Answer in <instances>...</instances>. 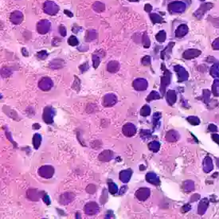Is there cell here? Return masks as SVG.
Listing matches in <instances>:
<instances>
[{
    "label": "cell",
    "mask_w": 219,
    "mask_h": 219,
    "mask_svg": "<svg viewBox=\"0 0 219 219\" xmlns=\"http://www.w3.org/2000/svg\"><path fill=\"white\" fill-rule=\"evenodd\" d=\"M159 96L157 92H152L150 94V96L147 98V100H151L152 99H159Z\"/></svg>",
    "instance_id": "cell-37"
},
{
    "label": "cell",
    "mask_w": 219,
    "mask_h": 219,
    "mask_svg": "<svg viewBox=\"0 0 219 219\" xmlns=\"http://www.w3.org/2000/svg\"><path fill=\"white\" fill-rule=\"evenodd\" d=\"M84 210H85V214H88V215H95L99 212V207H98V204L96 203L91 202V203H89L85 205Z\"/></svg>",
    "instance_id": "cell-6"
},
{
    "label": "cell",
    "mask_w": 219,
    "mask_h": 219,
    "mask_svg": "<svg viewBox=\"0 0 219 219\" xmlns=\"http://www.w3.org/2000/svg\"><path fill=\"white\" fill-rule=\"evenodd\" d=\"M119 69V64L116 61H111L107 65V70L109 72H116Z\"/></svg>",
    "instance_id": "cell-16"
},
{
    "label": "cell",
    "mask_w": 219,
    "mask_h": 219,
    "mask_svg": "<svg viewBox=\"0 0 219 219\" xmlns=\"http://www.w3.org/2000/svg\"><path fill=\"white\" fill-rule=\"evenodd\" d=\"M42 199H43L44 203H45V204H47V205L50 204V200H49V196H48V195L45 194V195H44L43 197H42Z\"/></svg>",
    "instance_id": "cell-40"
},
{
    "label": "cell",
    "mask_w": 219,
    "mask_h": 219,
    "mask_svg": "<svg viewBox=\"0 0 219 219\" xmlns=\"http://www.w3.org/2000/svg\"><path fill=\"white\" fill-rule=\"evenodd\" d=\"M79 68H80V69L82 70V72H84L89 69V65H88L87 62H86V63H84V64H82V65H80Z\"/></svg>",
    "instance_id": "cell-38"
},
{
    "label": "cell",
    "mask_w": 219,
    "mask_h": 219,
    "mask_svg": "<svg viewBox=\"0 0 219 219\" xmlns=\"http://www.w3.org/2000/svg\"><path fill=\"white\" fill-rule=\"evenodd\" d=\"M109 192H110L112 194H115L117 193L118 191V187H117V185L116 184V183H112V182H111V183H109Z\"/></svg>",
    "instance_id": "cell-25"
},
{
    "label": "cell",
    "mask_w": 219,
    "mask_h": 219,
    "mask_svg": "<svg viewBox=\"0 0 219 219\" xmlns=\"http://www.w3.org/2000/svg\"><path fill=\"white\" fill-rule=\"evenodd\" d=\"M41 142H42V136H41V135L38 134V133L35 134V136L33 137V145H34L35 149H38L40 144H41Z\"/></svg>",
    "instance_id": "cell-21"
},
{
    "label": "cell",
    "mask_w": 219,
    "mask_h": 219,
    "mask_svg": "<svg viewBox=\"0 0 219 219\" xmlns=\"http://www.w3.org/2000/svg\"><path fill=\"white\" fill-rule=\"evenodd\" d=\"M82 28L81 27H79V26H73V27L72 28V32H74V33H78L79 32V30H81Z\"/></svg>",
    "instance_id": "cell-41"
},
{
    "label": "cell",
    "mask_w": 219,
    "mask_h": 219,
    "mask_svg": "<svg viewBox=\"0 0 219 219\" xmlns=\"http://www.w3.org/2000/svg\"><path fill=\"white\" fill-rule=\"evenodd\" d=\"M151 18L152 22H154V23H158V22H162L161 17L159 16V15H156V14H151Z\"/></svg>",
    "instance_id": "cell-32"
},
{
    "label": "cell",
    "mask_w": 219,
    "mask_h": 219,
    "mask_svg": "<svg viewBox=\"0 0 219 219\" xmlns=\"http://www.w3.org/2000/svg\"><path fill=\"white\" fill-rule=\"evenodd\" d=\"M37 57H38L39 59L44 60L48 57V53L45 50H41L37 53Z\"/></svg>",
    "instance_id": "cell-31"
},
{
    "label": "cell",
    "mask_w": 219,
    "mask_h": 219,
    "mask_svg": "<svg viewBox=\"0 0 219 219\" xmlns=\"http://www.w3.org/2000/svg\"><path fill=\"white\" fill-rule=\"evenodd\" d=\"M142 63L144 64V65H148L150 64V57L146 56L143 58V59L142 60Z\"/></svg>",
    "instance_id": "cell-39"
},
{
    "label": "cell",
    "mask_w": 219,
    "mask_h": 219,
    "mask_svg": "<svg viewBox=\"0 0 219 219\" xmlns=\"http://www.w3.org/2000/svg\"><path fill=\"white\" fill-rule=\"evenodd\" d=\"M183 4L182 2H175L169 5V9H170V11H173V12H180V11H183Z\"/></svg>",
    "instance_id": "cell-18"
},
{
    "label": "cell",
    "mask_w": 219,
    "mask_h": 219,
    "mask_svg": "<svg viewBox=\"0 0 219 219\" xmlns=\"http://www.w3.org/2000/svg\"><path fill=\"white\" fill-rule=\"evenodd\" d=\"M58 30H59L60 35H62V37L66 36V28L64 26H60L59 27H58Z\"/></svg>",
    "instance_id": "cell-36"
},
{
    "label": "cell",
    "mask_w": 219,
    "mask_h": 219,
    "mask_svg": "<svg viewBox=\"0 0 219 219\" xmlns=\"http://www.w3.org/2000/svg\"><path fill=\"white\" fill-rule=\"evenodd\" d=\"M96 186L93 184L89 185V186L86 187V191H87L88 193H89V194H94L95 192H96Z\"/></svg>",
    "instance_id": "cell-34"
},
{
    "label": "cell",
    "mask_w": 219,
    "mask_h": 219,
    "mask_svg": "<svg viewBox=\"0 0 219 219\" xmlns=\"http://www.w3.org/2000/svg\"><path fill=\"white\" fill-rule=\"evenodd\" d=\"M169 81H170V72L166 71L165 72V75L164 77L162 79V87H161V90L163 89V91H164L165 87L166 85H168L169 84Z\"/></svg>",
    "instance_id": "cell-22"
},
{
    "label": "cell",
    "mask_w": 219,
    "mask_h": 219,
    "mask_svg": "<svg viewBox=\"0 0 219 219\" xmlns=\"http://www.w3.org/2000/svg\"><path fill=\"white\" fill-rule=\"evenodd\" d=\"M156 38H157V40L159 42H164L165 39H166V33H165V31H160V32L156 35Z\"/></svg>",
    "instance_id": "cell-29"
},
{
    "label": "cell",
    "mask_w": 219,
    "mask_h": 219,
    "mask_svg": "<svg viewBox=\"0 0 219 219\" xmlns=\"http://www.w3.org/2000/svg\"><path fill=\"white\" fill-rule=\"evenodd\" d=\"M53 85H54V82L49 77H42L38 82V87L39 89H42V91H49L52 89Z\"/></svg>",
    "instance_id": "cell-4"
},
{
    "label": "cell",
    "mask_w": 219,
    "mask_h": 219,
    "mask_svg": "<svg viewBox=\"0 0 219 219\" xmlns=\"http://www.w3.org/2000/svg\"><path fill=\"white\" fill-rule=\"evenodd\" d=\"M54 114L55 112L53 108L49 107V106L45 107L43 112V120L45 123H48V124L52 123L53 121H54Z\"/></svg>",
    "instance_id": "cell-5"
},
{
    "label": "cell",
    "mask_w": 219,
    "mask_h": 219,
    "mask_svg": "<svg viewBox=\"0 0 219 219\" xmlns=\"http://www.w3.org/2000/svg\"><path fill=\"white\" fill-rule=\"evenodd\" d=\"M113 157V152L110 150H105L102 151L98 156V159L101 162H109Z\"/></svg>",
    "instance_id": "cell-11"
},
{
    "label": "cell",
    "mask_w": 219,
    "mask_h": 219,
    "mask_svg": "<svg viewBox=\"0 0 219 219\" xmlns=\"http://www.w3.org/2000/svg\"><path fill=\"white\" fill-rule=\"evenodd\" d=\"M149 194H150V192H149L148 189H139L137 191V193H136V197L139 200H145L149 196Z\"/></svg>",
    "instance_id": "cell-17"
},
{
    "label": "cell",
    "mask_w": 219,
    "mask_h": 219,
    "mask_svg": "<svg viewBox=\"0 0 219 219\" xmlns=\"http://www.w3.org/2000/svg\"><path fill=\"white\" fill-rule=\"evenodd\" d=\"M145 10H146V11H147V12L151 11V6L149 5V4H147V5L145 6Z\"/></svg>",
    "instance_id": "cell-44"
},
{
    "label": "cell",
    "mask_w": 219,
    "mask_h": 219,
    "mask_svg": "<svg viewBox=\"0 0 219 219\" xmlns=\"http://www.w3.org/2000/svg\"><path fill=\"white\" fill-rule=\"evenodd\" d=\"M97 32L94 30H90L87 31L86 36H85V41L86 42H92L97 38Z\"/></svg>",
    "instance_id": "cell-19"
},
{
    "label": "cell",
    "mask_w": 219,
    "mask_h": 219,
    "mask_svg": "<svg viewBox=\"0 0 219 219\" xmlns=\"http://www.w3.org/2000/svg\"><path fill=\"white\" fill-rule=\"evenodd\" d=\"M92 65L95 69L99 66L100 63V58L98 54H93L92 56Z\"/></svg>",
    "instance_id": "cell-24"
},
{
    "label": "cell",
    "mask_w": 219,
    "mask_h": 219,
    "mask_svg": "<svg viewBox=\"0 0 219 219\" xmlns=\"http://www.w3.org/2000/svg\"><path fill=\"white\" fill-rule=\"evenodd\" d=\"M64 12H65V15H67L69 17V18H71V17H72V13H71L70 11H68V10H65V11H64Z\"/></svg>",
    "instance_id": "cell-43"
},
{
    "label": "cell",
    "mask_w": 219,
    "mask_h": 219,
    "mask_svg": "<svg viewBox=\"0 0 219 219\" xmlns=\"http://www.w3.org/2000/svg\"><path fill=\"white\" fill-rule=\"evenodd\" d=\"M150 108L148 107V106H147V105H145L144 107L142 108L141 109V115L142 116H147V115L150 114Z\"/></svg>",
    "instance_id": "cell-35"
},
{
    "label": "cell",
    "mask_w": 219,
    "mask_h": 219,
    "mask_svg": "<svg viewBox=\"0 0 219 219\" xmlns=\"http://www.w3.org/2000/svg\"><path fill=\"white\" fill-rule=\"evenodd\" d=\"M39 128L40 125L38 123H35V124L33 125V128L34 129H39Z\"/></svg>",
    "instance_id": "cell-45"
},
{
    "label": "cell",
    "mask_w": 219,
    "mask_h": 219,
    "mask_svg": "<svg viewBox=\"0 0 219 219\" xmlns=\"http://www.w3.org/2000/svg\"><path fill=\"white\" fill-rule=\"evenodd\" d=\"M43 11L49 15H55L59 11V7L53 1H45L43 4Z\"/></svg>",
    "instance_id": "cell-1"
},
{
    "label": "cell",
    "mask_w": 219,
    "mask_h": 219,
    "mask_svg": "<svg viewBox=\"0 0 219 219\" xmlns=\"http://www.w3.org/2000/svg\"><path fill=\"white\" fill-rule=\"evenodd\" d=\"M11 73H12V70L10 69H7V68H3V69H2V70H1V76H2V77H7Z\"/></svg>",
    "instance_id": "cell-28"
},
{
    "label": "cell",
    "mask_w": 219,
    "mask_h": 219,
    "mask_svg": "<svg viewBox=\"0 0 219 219\" xmlns=\"http://www.w3.org/2000/svg\"><path fill=\"white\" fill-rule=\"evenodd\" d=\"M130 1H132V2H136V1H138V0H130Z\"/></svg>",
    "instance_id": "cell-46"
},
{
    "label": "cell",
    "mask_w": 219,
    "mask_h": 219,
    "mask_svg": "<svg viewBox=\"0 0 219 219\" xmlns=\"http://www.w3.org/2000/svg\"><path fill=\"white\" fill-rule=\"evenodd\" d=\"M22 54H23L24 57H28V55H29V53H28V51L26 50V48H22Z\"/></svg>",
    "instance_id": "cell-42"
},
{
    "label": "cell",
    "mask_w": 219,
    "mask_h": 219,
    "mask_svg": "<svg viewBox=\"0 0 219 219\" xmlns=\"http://www.w3.org/2000/svg\"><path fill=\"white\" fill-rule=\"evenodd\" d=\"M3 109H6V110H7V112H5L6 114H7L8 116H10V117H11L12 119H18V114H17V112H15L14 110H12V109H6L5 107L3 108Z\"/></svg>",
    "instance_id": "cell-26"
},
{
    "label": "cell",
    "mask_w": 219,
    "mask_h": 219,
    "mask_svg": "<svg viewBox=\"0 0 219 219\" xmlns=\"http://www.w3.org/2000/svg\"><path fill=\"white\" fill-rule=\"evenodd\" d=\"M68 44L69 45H72V46H76L79 44V41H78L76 36H70L68 39Z\"/></svg>",
    "instance_id": "cell-27"
},
{
    "label": "cell",
    "mask_w": 219,
    "mask_h": 219,
    "mask_svg": "<svg viewBox=\"0 0 219 219\" xmlns=\"http://www.w3.org/2000/svg\"><path fill=\"white\" fill-rule=\"evenodd\" d=\"M43 191H38L35 189H30L27 191V197L28 198L30 199L31 201H38L39 200V198L43 197L44 195H42L43 194Z\"/></svg>",
    "instance_id": "cell-10"
},
{
    "label": "cell",
    "mask_w": 219,
    "mask_h": 219,
    "mask_svg": "<svg viewBox=\"0 0 219 219\" xmlns=\"http://www.w3.org/2000/svg\"><path fill=\"white\" fill-rule=\"evenodd\" d=\"M131 175H132V171L130 170H122L119 173V179L123 183H128L130 179Z\"/></svg>",
    "instance_id": "cell-15"
},
{
    "label": "cell",
    "mask_w": 219,
    "mask_h": 219,
    "mask_svg": "<svg viewBox=\"0 0 219 219\" xmlns=\"http://www.w3.org/2000/svg\"><path fill=\"white\" fill-rule=\"evenodd\" d=\"M167 100L170 103H173L175 100V94L173 91H169L167 92Z\"/></svg>",
    "instance_id": "cell-30"
},
{
    "label": "cell",
    "mask_w": 219,
    "mask_h": 219,
    "mask_svg": "<svg viewBox=\"0 0 219 219\" xmlns=\"http://www.w3.org/2000/svg\"><path fill=\"white\" fill-rule=\"evenodd\" d=\"M64 66V62L62 59H54L49 63V68L52 69H59Z\"/></svg>",
    "instance_id": "cell-14"
},
{
    "label": "cell",
    "mask_w": 219,
    "mask_h": 219,
    "mask_svg": "<svg viewBox=\"0 0 219 219\" xmlns=\"http://www.w3.org/2000/svg\"><path fill=\"white\" fill-rule=\"evenodd\" d=\"M123 133L126 136H132L136 133V127L132 123H126L123 127Z\"/></svg>",
    "instance_id": "cell-12"
},
{
    "label": "cell",
    "mask_w": 219,
    "mask_h": 219,
    "mask_svg": "<svg viewBox=\"0 0 219 219\" xmlns=\"http://www.w3.org/2000/svg\"><path fill=\"white\" fill-rule=\"evenodd\" d=\"M133 86L136 90H145L147 87V82L144 79H137L133 83Z\"/></svg>",
    "instance_id": "cell-13"
},
{
    "label": "cell",
    "mask_w": 219,
    "mask_h": 219,
    "mask_svg": "<svg viewBox=\"0 0 219 219\" xmlns=\"http://www.w3.org/2000/svg\"><path fill=\"white\" fill-rule=\"evenodd\" d=\"M117 102V97L115 94L109 93V94L105 95L103 98V106L105 107H112L115 105Z\"/></svg>",
    "instance_id": "cell-7"
},
{
    "label": "cell",
    "mask_w": 219,
    "mask_h": 219,
    "mask_svg": "<svg viewBox=\"0 0 219 219\" xmlns=\"http://www.w3.org/2000/svg\"><path fill=\"white\" fill-rule=\"evenodd\" d=\"M92 9L93 11L97 13H101L105 11V4L102 3L101 2H95L92 5Z\"/></svg>",
    "instance_id": "cell-20"
},
{
    "label": "cell",
    "mask_w": 219,
    "mask_h": 219,
    "mask_svg": "<svg viewBox=\"0 0 219 219\" xmlns=\"http://www.w3.org/2000/svg\"><path fill=\"white\" fill-rule=\"evenodd\" d=\"M149 147L153 151H157L159 149V143L158 142H152L149 144Z\"/></svg>",
    "instance_id": "cell-33"
},
{
    "label": "cell",
    "mask_w": 219,
    "mask_h": 219,
    "mask_svg": "<svg viewBox=\"0 0 219 219\" xmlns=\"http://www.w3.org/2000/svg\"><path fill=\"white\" fill-rule=\"evenodd\" d=\"M75 195L74 194L70 193V192H67L65 194H62L59 197V203L62 205H67L70 203L74 199Z\"/></svg>",
    "instance_id": "cell-9"
},
{
    "label": "cell",
    "mask_w": 219,
    "mask_h": 219,
    "mask_svg": "<svg viewBox=\"0 0 219 219\" xmlns=\"http://www.w3.org/2000/svg\"><path fill=\"white\" fill-rule=\"evenodd\" d=\"M51 23L47 19H42L37 24V30L41 35H45L50 30Z\"/></svg>",
    "instance_id": "cell-3"
},
{
    "label": "cell",
    "mask_w": 219,
    "mask_h": 219,
    "mask_svg": "<svg viewBox=\"0 0 219 219\" xmlns=\"http://www.w3.org/2000/svg\"><path fill=\"white\" fill-rule=\"evenodd\" d=\"M10 19H11V22L12 23L15 24V25H18L23 20V15H22V13L21 11H15L11 13V16H10Z\"/></svg>",
    "instance_id": "cell-8"
},
{
    "label": "cell",
    "mask_w": 219,
    "mask_h": 219,
    "mask_svg": "<svg viewBox=\"0 0 219 219\" xmlns=\"http://www.w3.org/2000/svg\"><path fill=\"white\" fill-rule=\"evenodd\" d=\"M147 180L149 183H154V184H157L159 183V179H158L157 176L153 173H150V174L147 175Z\"/></svg>",
    "instance_id": "cell-23"
},
{
    "label": "cell",
    "mask_w": 219,
    "mask_h": 219,
    "mask_svg": "<svg viewBox=\"0 0 219 219\" xmlns=\"http://www.w3.org/2000/svg\"><path fill=\"white\" fill-rule=\"evenodd\" d=\"M38 174L45 179H50L54 174V169L50 165H44L38 170Z\"/></svg>",
    "instance_id": "cell-2"
}]
</instances>
